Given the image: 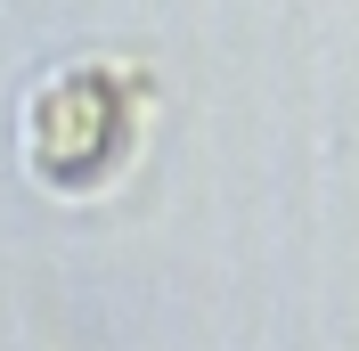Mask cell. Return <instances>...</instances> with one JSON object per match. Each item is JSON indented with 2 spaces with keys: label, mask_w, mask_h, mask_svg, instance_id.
<instances>
[{
  "label": "cell",
  "mask_w": 359,
  "mask_h": 351,
  "mask_svg": "<svg viewBox=\"0 0 359 351\" xmlns=\"http://www.w3.org/2000/svg\"><path fill=\"white\" fill-rule=\"evenodd\" d=\"M156 98V74L123 66V58H74V66L41 74L33 107H25V164L41 188L90 197L131 164L139 114Z\"/></svg>",
  "instance_id": "cell-1"
}]
</instances>
